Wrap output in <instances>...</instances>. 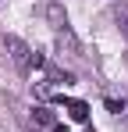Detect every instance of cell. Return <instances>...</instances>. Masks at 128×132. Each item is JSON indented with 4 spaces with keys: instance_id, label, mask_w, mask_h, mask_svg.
<instances>
[{
    "instance_id": "6da1fadb",
    "label": "cell",
    "mask_w": 128,
    "mask_h": 132,
    "mask_svg": "<svg viewBox=\"0 0 128 132\" xmlns=\"http://www.w3.org/2000/svg\"><path fill=\"white\" fill-rule=\"evenodd\" d=\"M4 50H7V57L14 61V68H18V71H36V68H46L43 54H36V50L25 43V39H18V36H4Z\"/></svg>"
},
{
    "instance_id": "7a4b0ae2",
    "label": "cell",
    "mask_w": 128,
    "mask_h": 132,
    "mask_svg": "<svg viewBox=\"0 0 128 132\" xmlns=\"http://www.w3.org/2000/svg\"><path fill=\"white\" fill-rule=\"evenodd\" d=\"M53 46H57V54L61 57H82V43H78V36L71 32V29H57V36H53Z\"/></svg>"
},
{
    "instance_id": "3957f363",
    "label": "cell",
    "mask_w": 128,
    "mask_h": 132,
    "mask_svg": "<svg viewBox=\"0 0 128 132\" xmlns=\"http://www.w3.org/2000/svg\"><path fill=\"white\" fill-rule=\"evenodd\" d=\"M43 14H46V22L53 25V32H57V29H68V11H64V4L46 0V4H43Z\"/></svg>"
},
{
    "instance_id": "277c9868",
    "label": "cell",
    "mask_w": 128,
    "mask_h": 132,
    "mask_svg": "<svg viewBox=\"0 0 128 132\" xmlns=\"http://www.w3.org/2000/svg\"><path fill=\"white\" fill-rule=\"evenodd\" d=\"M64 107L71 114V121H89V104L85 100H64Z\"/></svg>"
},
{
    "instance_id": "5b68a950",
    "label": "cell",
    "mask_w": 128,
    "mask_h": 132,
    "mask_svg": "<svg viewBox=\"0 0 128 132\" xmlns=\"http://www.w3.org/2000/svg\"><path fill=\"white\" fill-rule=\"evenodd\" d=\"M32 121L36 125H43V129H57V118H53V111H46V107H36V114H32Z\"/></svg>"
},
{
    "instance_id": "8992f818",
    "label": "cell",
    "mask_w": 128,
    "mask_h": 132,
    "mask_svg": "<svg viewBox=\"0 0 128 132\" xmlns=\"http://www.w3.org/2000/svg\"><path fill=\"white\" fill-rule=\"evenodd\" d=\"M114 25H117V32L128 39V4H121V7H114Z\"/></svg>"
}]
</instances>
